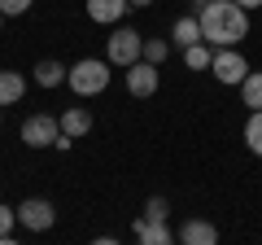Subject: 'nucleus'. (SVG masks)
Listing matches in <instances>:
<instances>
[{
	"instance_id": "obj_9",
	"label": "nucleus",
	"mask_w": 262,
	"mask_h": 245,
	"mask_svg": "<svg viewBox=\"0 0 262 245\" xmlns=\"http://www.w3.org/2000/svg\"><path fill=\"white\" fill-rule=\"evenodd\" d=\"M127 9H131L127 0H88V18H92V22H105V27H114Z\"/></svg>"
},
{
	"instance_id": "obj_2",
	"label": "nucleus",
	"mask_w": 262,
	"mask_h": 245,
	"mask_svg": "<svg viewBox=\"0 0 262 245\" xmlns=\"http://www.w3.org/2000/svg\"><path fill=\"white\" fill-rule=\"evenodd\" d=\"M66 84H70V92L75 96H96L110 88V62H96V57H83V62H75V66L66 70Z\"/></svg>"
},
{
	"instance_id": "obj_24",
	"label": "nucleus",
	"mask_w": 262,
	"mask_h": 245,
	"mask_svg": "<svg viewBox=\"0 0 262 245\" xmlns=\"http://www.w3.org/2000/svg\"><path fill=\"white\" fill-rule=\"evenodd\" d=\"M0 27H5V13H0Z\"/></svg>"
},
{
	"instance_id": "obj_6",
	"label": "nucleus",
	"mask_w": 262,
	"mask_h": 245,
	"mask_svg": "<svg viewBox=\"0 0 262 245\" xmlns=\"http://www.w3.org/2000/svg\"><path fill=\"white\" fill-rule=\"evenodd\" d=\"M210 70H214V79H219V84H232V88H236L245 75H249V62H245V57L236 53V44H232V48H219V53H214Z\"/></svg>"
},
{
	"instance_id": "obj_13",
	"label": "nucleus",
	"mask_w": 262,
	"mask_h": 245,
	"mask_svg": "<svg viewBox=\"0 0 262 245\" xmlns=\"http://www.w3.org/2000/svg\"><path fill=\"white\" fill-rule=\"evenodd\" d=\"M61 79H66V66L53 62V57H44V62L35 66V84L39 88H61Z\"/></svg>"
},
{
	"instance_id": "obj_26",
	"label": "nucleus",
	"mask_w": 262,
	"mask_h": 245,
	"mask_svg": "<svg viewBox=\"0 0 262 245\" xmlns=\"http://www.w3.org/2000/svg\"><path fill=\"white\" fill-rule=\"evenodd\" d=\"M0 122H5V114H0Z\"/></svg>"
},
{
	"instance_id": "obj_25",
	"label": "nucleus",
	"mask_w": 262,
	"mask_h": 245,
	"mask_svg": "<svg viewBox=\"0 0 262 245\" xmlns=\"http://www.w3.org/2000/svg\"><path fill=\"white\" fill-rule=\"evenodd\" d=\"M192 5H206V0H192Z\"/></svg>"
},
{
	"instance_id": "obj_4",
	"label": "nucleus",
	"mask_w": 262,
	"mask_h": 245,
	"mask_svg": "<svg viewBox=\"0 0 262 245\" xmlns=\"http://www.w3.org/2000/svg\"><path fill=\"white\" fill-rule=\"evenodd\" d=\"M57 136H61V118H53V114H31L22 122V145H31V149H48V145H57Z\"/></svg>"
},
{
	"instance_id": "obj_10",
	"label": "nucleus",
	"mask_w": 262,
	"mask_h": 245,
	"mask_svg": "<svg viewBox=\"0 0 262 245\" xmlns=\"http://www.w3.org/2000/svg\"><path fill=\"white\" fill-rule=\"evenodd\" d=\"M136 236H140L144 245H166V241H170V228H166V219L140 215V219H136Z\"/></svg>"
},
{
	"instance_id": "obj_17",
	"label": "nucleus",
	"mask_w": 262,
	"mask_h": 245,
	"mask_svg": "<svg viewBox=\"0 0 262 245\" xmlns=\"http://www.w3.org/2000/svg\"><path fill=\"white\" fill-rule=\"evenodd\" d=\"M245 145H249V153L262 158V110H253L249 122H245Z\"/></svg>"
},
{
	"instance_id": "obj_1",
	"label": "nucleus",
	"mask_w": 262,
	"mask_h": 245,
	"mask_svg": "<svg viewBox=\"0 0 262 245\" xmlns=\"http://www.w3.org/2000/svg\"><path fill=\"white\" fill-rule=\"evenodd\" d=\"M196 22H201V39L214 48H232L236 39L249 35V9H241L236 0H206V5H196Z\"/></svg>"
},
{
	"instance_id": "obj_15",
	"label": "nucleus",
	"mask_w": 262,
	"mask_h": 245,
	"mask_svg": "<svg viewBox=\"0 0 262 245\" xmlns=\"http://www.w3.org/2000/svg\"><path fill=\"white\" fill-rule=\"evenodd\" d=\"M170 39H175L179 48L196 44V39H201V22H196V18H179L175 27H170Z\"/></svg>"
},
{
	"instance_id": "obj_14",
	"label": "nucleus",
	"mask_w": 262,
	"mask_h": 245,
	"mask_svg": "<svg viewBox=\"0 0 262 245\" xmlns=\"http://www.w3.org/2000/svg\"><path fill=\"white\" fill-rule=\"evenodd\" d=\"M236 88H241V101H245V110H262V75H253V70H249V75H245Z\"/></svg>"
},
{
	"instance_id": "obj_19",
	"label": "nucleus",
	"mask_w": 262,
	"mask_h": 245,
	"mask_svg": "<svg viewBox=\"0 0 262 245\" xmlns=\"http://www.w3.org/2000/svg\"><path fill=\"white\" fill-rule=\"evenodd\" d=\"M13 223H18V210L0 201V241H13Z\"/></svg>"
},
{
	"instance_id": "obj_11",
	"label": "nucleus",
	"mask_w": 262,
	"mask_h": 245,
	"mask_svg": "<svg viewBox=\"0 0 262 245\" xmlns=\"http://www.w3.org/2000/svg\"><path fill=\"white\" fill-rule=\"evenodd\" d=\"M61 132L70 136V140H79V136L92 132V114L79 110V105H70V110H61Z\"/></svg>"
},
{
	"instance_id": "obj_20",
	"label": "nucleus",
	"mask_w": 262,
	"mask_h": 245,
	"mask_svg": "<svg viewBox=\"0 0 262 245\" xmlns=\"http://www.w3.org/2000/svg\"><path fill=\"white\" fill-rule=\"evenodd\" d=\"M31 5H35V0H0V13H5V18H22Z\"/></svg>"
},
{
	"instance_id": "obj_3",
	"label": "nucleus",
	"mask_w": 262,
	"mask_h": 245,
	"mask_svg": "<svg viewBox=\"0 0 262 245\" xmlns=\"http://www.w3.org/2000/svg\"><path fill=\"white\" fill-rule=\"evenodd\" d=\"M140 53H144V35H140V31H131V27H118L110 35V44H105L110 66H122V70H127L131 62H140Z\"/></svg>"
},
{
	"instance_id": "obj_5",
	"label": "nucleus",
	"mask_w": 262,
	"mask_h": 245,
	"mask_svg": "<svg viewBox=\"0 0 262 245\" xmlns=\"http://www.w3.org/2000/svg\"><path fill=\"white\" fill-rule=\"evenodd\" d=\"M18 223L27 228V232H48V228L57 223L53 201H44V197H27V201L18 206Z\"/></svg>"
},
{
	"instance_id": "obj_21",
	"label": "nucleus",
	"mask_w": 262,
	"mask_h": 245,
	"mask_svg": "<svg viewBox=\"0 0 262 245\" xmlns=\"http://www.w3.org/2000/svg\"><path fill=\"white\" fill-rule=\"evenodd\" d=\"M144 215H149V219H166V215H170L166 197H149V201H144Z\"/></svg>"
},
{
	"instance_id": "obj_23",
	"label": "nucleus",
	"mask_w": 262,
	"mask_h": 245,
	"mask_svg": "<svg viewBox=\"0 0 262 245\" xmlns=\"http://www.w3.org/2000/svg\"><path fill=\"white\" fill-rule=\"evenodd\" d=\"M236 5H241V9H258L262 0H236Z\"/></svg>"
},
{
	"instance_id": "obj_8",
	"label": "nucleus",
	"mask_w": 262,
	"mask_h": 245,
	"mask_svg": "<svg viewBox=\"0 0 262 245\" xmlns=\"http://www.w3.org/2000/svg\"><path fill=\"white\" fill-rule=\"evenodd\" d=\"M179 241H184V245H214L219 241V228L206 223V219H188V223L179 228Z\"/></svg>"
},
{
	"instance_id": "obj_18",
	"label": "nucleus",
	"mask_w": 262,
	"mask_h": 245,
	"mask_svg": "<svg viewBox=\"0 0 262 245\" xmlns=\"http://www.w3.org/2000/svg\"><path fill=\"white\" fill-rule=\"evenodd\" d=\"M166 53H170V44L166 39H144V62H153V66H162V62H166Z\"/></svg>"
},
{
	"instance_id": "obj_7",
	"label": "nucleus",
	"mask_w": 262,
	"mask_h": 245,
	"mask_svg": "<svg viewBox=\"0 0 262 245\" xmlns=\"http://www.w3.org/2000/svg\"><path fill=\"white\" fill-rule=\"evenodd\" d=\"M158 84H162V79H158V66H153V62H144V57H140V62H131V66H127V92L131 96L149 101V96L158 92Z\"/></svg>"
},
{
	"instance_id": "obj_22",
	"label": "nucleus",
	"mask_w": 262,
	"mask_h": 245,
	"mask_svg": "<svg viewBox=\"0 0 262 245\" xmlns=\"http://www.w3.org/2000/svg\"><path fill=\"white\" fill-rule=\"evenodd\" d=\"M127 5H131V9H149L153 0H127Z\"/></svg>"
},
{
	"instance_id": "obj_12",
	"label": "nucleus",
	"mask_w": 262,
	"mask_h": 245,
	"mask_svg": "<svg viewBox=\"0 0 262 245\" xmlns=\"http://www.w3.org/2000/svg\"><path fill=\"white\" fill-rule=\"evenodd\" d=\"M22 92H27V79H22L18 70H0V110H5V105H18Z\"/></svg>"
},
{
	"instance_id": "obj_16",
	"label": "nucleus",
	"mask_w": 262,
	"mask_h": 245,
	"mask_svg": "<svg viewBox=\"0 0 262 245\" xmlns=\"http://www.w3.org/2000/svg\"><path fill=\"white\" fill-rule=\"evenodd\" d=\"M210 62H214V53H210V48L201 44V39L184 48V66H188V70H210Z\"/></svg>"
}]
</instances>
